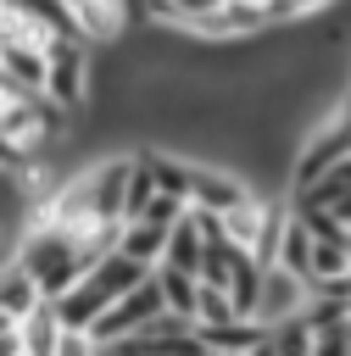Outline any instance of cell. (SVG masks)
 Instances as JSON below:
<instances>
[{
    "instance_id": "6da1fadb",
    "label": "cell",
    "mask_w": 351,
    "mask_h": 356,
    "mask_svg": "<svg viewBox=\"0 0 351 356\" xmlns=\"http://www.w3.org/2000/svg\"><path fill=\"white\" fill-rule=\"evenodd\" d=\"M11 261L39 284V295H61V289L89 267L78 234H72V228H56V222H45V217H33V222L22 228V239L11 245Z\"/></svg>"
},
{
    "instance_id": "7a4b0ae2",
    "label": "cell",
    "mask_w": 351,
    "mask_h": 356,
    "mask_svg": "<svg viewBox=\"0 0 351 356\" xmlns=\"http://www.w3.org/2000/svg\"><path fill=\"white\" fill-rule=\"evenodd\" d=\"M139 273H145V267H139V261H128L123 250H106L100 261H89V267L61 289V295H50V300H56L61 328H78V334H84V328H89V323H95V317H100V312H106V306H111V300H117Z\"/></svg>"
},
{
    "instance_id": "3957f363",
    "label": "cell",
    "mask_w": 351,
    "mask_h": 356,
    "mask_svg": "<svg viewBox=\"0 0 351 356\" xmlns=\"http://www.w3.org/2000/svg\"><path fill=\"white\" fill-rule=\"evenodd\" d=\"M39 95L61 111H84L89 106V50L78 33H50L45 39V83Z\"/></svg>"
},
{
    "instance_id": "277c9868",
    "label": "cell",
    "mask_w": 351,
    "mask_h": 356,
    "mask_svg": "<svg viewBox=\"0 0 351 356\" xmlns=\"http://www.w3.org/2000/svg\"><path fill=\"white\" fill-rule=\"evenodd\" d=\"M251 184L234 172V167H217V161H189V206H206V211H228L234 200H245Z\"/></svg>"
},
{
    "instance_id": "5b68a950",
    "label": "cell",
    "mask_w": 351,
    "mask_h": 356,
    "mask_svg": "<svg viewBox=\"0 0 351 356\" xmlns=\"http://www.w3.org/2000/svg\"><path fill=\"white\" fill-rule=\"evenodd\" d=\"M306 306V278L267 261L262 267V289H256V323H279V317H295Z\"/></svg>"
},
{
    "instance_id": "8992f818",
    "label": "cell",
    "mask_w": 351,
    "mask_h": 356,
    "mask_svg": "<svg viewBox=\"0 0 351 356\" xmlns=\"http://www.w3.org/2000/svg\"><path fill=\"white\" fill-rule=\"evenodd\" d=\"M61 345V317H56V300L39 295L22 317H17V350L22 356H56Z\"/></svg>"
},
{
    "instance_id": "52a82bcc",
    "label": "cell",
    "mask_w": 351,
    "mask_h": 356,
    "mask_svg": "<svg viewBox=\"0 0 351 356\" xmlns=\"http://www.w3.org/2000/svg\"><path fill=\"white\" fill-rule=\"evenodd\" d=\"M195 339H201L206 350H267V323H256V317L195 323Z\"/></svg>"
},
{
    "instance_id": "ba28073f",
    "label": "cell",
    "mask_w": 351,
    "mask_h": 356,
    "mask_svg": "<svg viewBox=\"0 0 351 356\" xmlns=\"http://www.w3.org/2000/svg\"><path fill=\"white\" fill-rule=\"evenodd\" d=\"M162 245H167V228L150 222V217H123L117 222V250L139 267H156L162 261Z\"/></svg>"
},
{
    "instance_id": "9c48e42d",
    "label": "cell",
    "mask_w": 351,
    "mask_h": 356,
    "mask_svg": "<svg viewBox=\"0 0 351 356\" xmlns=\"http://www.w3.org/2000/svg\"><path fill=\"white\" fill-rule=\"evenodd\" d=\"M273 261L306 278V261H312V234H306V222H301L295 211H284V228H279V245H273Z\"/></svg>"
},
{
    "instance_id": "30bf717a",
    "label": "cell",
    "mask_w": 351,
    "mask_h": 356,
    "mask_svg": "<svg viewBox=\"0 0 351 356\" xmlns=\"http://www.w3.org/2000/svg\"><path fill=\"white\" fill-rule=\"evenodd\" d=\"M150 278H156V289H162L167 312H184V317H189V306H195V273H184V267H167V261H156V267H150Z\"/></svg>"
},
{
    "instance_id": "8fae6325",
    "label": "cell",
    "mask_w": 351,
    "mask_h": 356,
    "mask_svg": "<svg viewBox=\"0 0 351 356\" xmlns=\"http://www.w3.org/2000/svg\"><path fill=\"white\" fill-rule=\"evenodd\" d=\"M189 317H195V323H223V317H240V312H234V300H228L223 284H201V278H195V306H189Z\"/></svg>"
},
{
    "instance_id": "7c38bea8",
    "label": "cell",
    "mask_w": 351,
    "mask_h": 356,
    "mask_svg": "<svg viewBox=\"0 0 351 356\" xmlns=\"http://www.w3.org/2000/svg\"><path fill=\"white\" fill-rule=\"evenodd\" d=\"M267 350H312V328H306V317L295 312V317L267 323Z\"/></svg>"
},
{
    "instance_id": "4fadbf2b",
    "label": "cell",
    "mask_w": 351,
    "mask_h": 356,
    "mask_svg": "<svg viewBox=\"0 0 351 356\" xmlns=\"http://www.w3.org/2000/svg\"><path fill=\"white\" fill-rule=\"evenodd\" d=\"M184 195H173V189H150V200H145V211L139 217H150V222H162V228H173L178 217H184Z\"/></svg>"
},
{
    "instance_id": "5bb4252c",
    "label": "cell",
    "mask_w": 351,
    "mask_h": 356,
    "mask_svg": "<svg viewBox=\"0 0 351 356\" xmlns=\"http://www.w3.org/2000/svg\"><path fill=\"white\" fill-rule=\"evenodd\" d=\"M167 6H173V11H178V28H184V33H189V22H195V17H206V11H217V6H223V0H167Z\"/></svg>"
},
{
    "instance_id": "9a60e30c",
    "label": "cell",
    "mask_w": 351,
    "mask_h": 356,
    "mask_svg": "<svg viewBox=\"0 0 351 356\" xmlns=\"http://www.w3.org/2000/svg\"><path fill=\"white\" fill-rule=\"evenodd\" d=\"M329 211H334V217H340V222H351V195H340V200H334V206H329Z\"/></svg>"
},
{
    "instance_id": "2e32d148",
    "label": "cell",
    "mask_w": 351,
    "mask_h": 356,
    "mask_svg": "<svg viewBox=\"0 0 351 356\" xmlns=\"http://www.w3.org/2000/svg\"><path fill=\"white\" fill-rule=\"evenodd\" d=\"M345 250H351V222H345Z\"/></svg>"
}]
</instances>
